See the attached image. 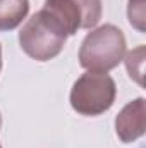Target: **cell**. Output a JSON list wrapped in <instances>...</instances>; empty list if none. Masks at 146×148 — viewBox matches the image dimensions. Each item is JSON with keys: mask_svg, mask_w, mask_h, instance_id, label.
<instances>
[{"mask_svg": "<svg viewBox=\"0 0 146 148\" xmlns=\"http://www.w3.org/2000/svg\"><path fill=\"white\" fill-rule=\"evenodd\" d=\"M69 38L64 23L46 7L33 14L19 33V45L31 59L46 62L57 57Z\"/></svg>", "mask_w": 146, "mask_h": 148, "instance_id": "6da1fadb", "label": "cell"}, {"mask_svg": "<svg viewBox=\"0 0 146 148\" xmlns=\"http://www.w3.org/2000/svg\"><path fill=\"white\" fill-rule=\"evenodd\" d=\"M124 55V33L113 24H105L88 33L83 40L79 48V64L93 73H108L122 62Z\"/></svg>", "mask_w": 146, "mask_h": 148, "instance_id": "7a4b0ae2", "label": "cell"}, {"mask_svg": "<svg viewBox=\"0 0 146 148\" xmlns=\"http://www.w3.org/2000/svg\"><path fill=\"white\" fill-rule=\"evenodd\" d=\"M117 86L107 73L88 71L83 74L71 90V105L81 115H100L115 102Z\"/></svg>", "mask_w": 146, "mask_h": 148, "instance_id": "3957f363", "label": "cell"}, {"mask_svg": "<svg viewBox=\"0 0 146 148\" xmlns=\"http://www.w3.org/2000/svg\"><path fill=\"white\" fill-rule=\"evenodd\" d=\"M115 131L120 141L132 143L145 134V98L129 102L115 119Z\"/></svg>", "mask_w": 146, "mask_h": 148, "instance_id": "277c9868", "label": "cell"}, {"mask_svg": "<svg viewBox=\"0 0 146 148\" xmlns=\"http://www.w3.org/2000/svg\"><path fill=\"white\" fill-rule=\"evenodd\" d=\"M29 12V0H0V31L16 29Z\"/></svg>", "mask_w": 146, "mask_h": 148, "instance_id": "5b68a950", "label": "cell"}, {"mask_svg": "<svg viewBox=\"0 0 146 148\" xmlns=\"http://www.w3.org/2000/svg\"><path fill=\"white\" fill-rule=\"evenodd\" d=\"M81 10L83 29L95 28L102 19V0H72Z\"/></svg>", "mask_w": 146, "mask_h": 148, "instance_id": "8992f818", "label": "cell"}, {"mask_svg": "<svg viewBox=\"0 0 146 148\" xmlns=\"http://www.w3.org/2000/svg\"><path fill=\"white\" fill-rule=\"evenodd\" d=\"M143 62H145V47L143 45H139L136 50L129 52L126 57L127 73L138 84H143Z\"/></svg>", "mask_w": 146, "mask_h": 148, "instance_id": "52a82bcc", "label": "cell"}, {"mask_svg": "<svg viewBox=\"0 0 146 148\" xmlns=\"http://www.w3.org/2000/svg\"><path fill=\"white\" fill-rule=\"evenodd\" d=\"M127 17H129V23L138 31L143 33L145 31V0H129Z\"/></svg>", "mask_w": 146, "mask_h": 148, "instance_id": "ba28073f", "label": "cell"}, {"mask_svg": "<svg viewBox=\"0 0 146 148\" xmlns=\"http://www.w3.org/2000/svg\"><path fill=\"white\" fill-rule=\"evenodd\" d=\"M0 71H2V47H0Z\"/></svg>", "mask_w": 146, "mask_h": 148, "instance_id": "9c48e42d", "label": "cell"}, {"mask_svg": "<svg viewBox=\"0 0 146 148\" xmlns=\"http://www.w3.org/2000/svg\"><path fill=\"white\" fill-rule=\"evenodd\" d=\"M0 126H2V117H0Z\"/></svg>", "mask_w": 146, "mask_h": 148, "instance_id": "30bf717a", "label": "cell"}, {"mask_svg": "<svg viewBox=\"0 0 146 148\" xmlns=\"http://www.w3.org/2000/svg\"><path fill=\"white\" fill-rule=\"evenodd\" d=\"M0 148H2V145H0Z\"/></svg>", "mask_w": 146, "mask_h": 148, "instance_id": "8fae6325", "label": "cell"}]
</instances>
